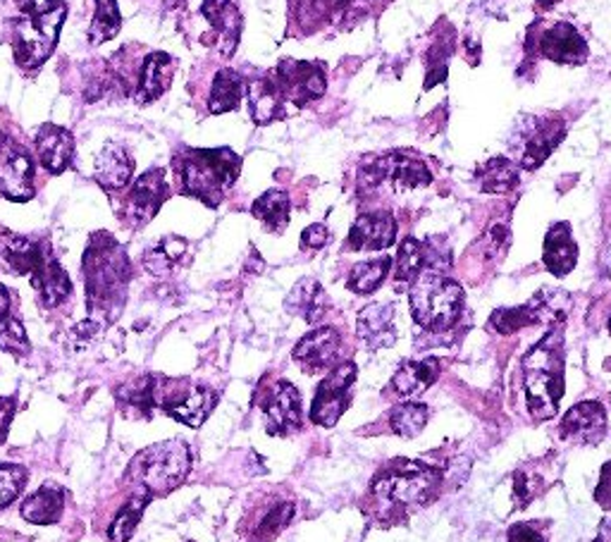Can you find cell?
<instances>
[{
  "label": "cell",
  "instance_id": "obj_1",
  "mask_svg": "<svg viewBox=\"0 0 611 542\" xmlns=\"http://www.w3.org/2000/svg\"><path fill=\"white\" fill-rule=\"evenodd\" d=\"M85 285L89 313L96 323L108 325L127 301L132 263L122 244L108 232H96L85 252Z\"/></svg>",
  "mask_w": 611,
  "mask_h": 542
},
{
  "label": "cell",
  "instance_id": "obj_2",
  "mask_svg": "<svg viewBox=\"0 0 611 542\" xmlns=\"http://www.w3.org/2000/svg\"><path fill=\"white\" fill-rule=\"evenodd\" d=\"M0 261L15 275L30 277L46 309H55L73 295V283L60 263L53 258L51 244L44 240L3 232L0 234Z\"/></svg>",
  "mask_w": 611,
  "mask_h": 542
},
{
  "label": "cell",
  "instance_id": "obj_3",
  "mask_svg": "<svg viewBox=\"0 0 611 542\" xmlns=\"http://www.w3.org/2000/svg\"><path fill=\"white\" fill-rule=\"evenodd\" d=\"M175 173L187 197L220 206L242 173V158L232 148H189L175 156Z\"/></svg>",
  "mask_w": 611,
  "mask_h": 542
},
{
  "label": "cell",
  "instance_id": "obj_4",
  "mask_svg": "<svg viewBox=\"0 0 611 542\" xmlns=\"http://www.w3.org/2000/svg\"><path fill=\"white\" fill-rule=\"evenodd\" d=\"M442 483V474L433 466L415 462H395L375 476L370 493L380 519L397 521L409 509L433 502Z\"/></svg>",
  "mask_w": 611,
  "mask_h": 542
},
{
  "label": "cell",
  "instance_id": "obj_5",
  "mask_svg": "<svg viewBox=\"0 0 611 542\" xmlns=\"http://www.w3.org/2000/svg\"><path fill=\"white\" fill-rule=\"evenodd\" d=\"M523 385L527 411L535 421H547L564 397V340L552 330L523 358Z\"/></svg>",
  "mask_w": 611,
  "mask_h": 542
},
{
  "label": "cell",
  "instance_id": "obj_6",
  "mask_svg": "<svg viewBox=\"0 0 611 542\" xmlns=\"http://www.w3.org/2000/svg\"><path fill=\"white\" fill-rule=\"evenodd\" d=\"M191 452L185 440H165L138 452L127 468V480L134 493L148 495L151 499L170 495L189 476Z\"/></svg>",
  "mask_w": 611,
  "mask_h": 542
},
{
  "label": "cell",
  "instance_id": "obj_7",
  "mask_svg": "<svg viewBox=\"0 0 611 542\" xmlns=\"http://www.w3.org/2000/svg\"><path fill=\"white\" fill-rule=\"evenodd\" d=\"M409 301L415 323L430 332H444L462 318L464 289L442 273L427 270L411 283Z\"/></svg>",
  "mask_w": 611,
  "mask_h": 542
},
{
  "label": "cell",
  "instance_id": "obj_8",
  "mask_svg": "<svg viewBox=\"0 0 611 542\" xmlns=\"http://www.w3.org/2000/svg\"><path fill=\"white\" fill-rule=\"evenodd\" d=\"M187 395V380L165 378V375L156 373L136 375V378L120 385L115 390L118 405L130 416H138V419H151V413L158 409L170 411Z\"/></svg>",
  "mask_w": 611,
  "mask_h": 542
},
{
  "label": "cell",
  "instance_id": "obj_9",
  "mask_svg": "<svg viewBox=\"0 0 611 542\" xmlns=\"http://www.w3.org/2000/svg\"><path fill=\"white\" fill-rule=\"evenodd\" d=\"M67 18L65 3L55 8L46 15H24L15 24V38H12V51L15 60L24 69H36L44 65L51 53L58 44V34L63 30V22Z\"/></svg>",
  "mask_w": 611,
  "mask_h": 542
},
{
  "label": "cell",
  "instance_id": "obj_10",
  "mask_svg": "<svg viewBox=\"0 0 611 542\" xmlns=\"http://www.w3.org/2000/svg\"><path fill=\"white\" fill-rule=\"evenodd\" d=\"M382 182H392L397 189H415L433 182V175H430L423 161L409 156V153L395 151L368 161L358 173L360 189H375Z\"/></svg>",
  "mask_w": 611,
  "mask_h": 542
},
{
  "label": "cell",
  "instance_id": "obj_11",
  "mask_svg": "<svg viewBox=\"0 0 611 542\" xmlns=\"http://www.w3.org/2000/svg\"><path fill=\"white\" fill-rule=\"evenodd\" d=\"M356 364L354 361H344V364L332 368L323 383L318 385L313 407H311V421L321 428H335L352 401V385L356 383Z\"/></svg>",
  "mask_w": 611,
  "mask_h": 542
},
{
  "label": "cell",
  "instance_id": "obj_12",
  "mask_svg": "<svg viewBox=\"0 0 611 542\" xmlns=\"http://www.w3.org/2000/svg\"><path fill=\"white\" fill-rule=\"evenodd\" d=\"M566 134V124L559 115H525L516 128V144L521 146V165L535 170L549 153L557 148Z\"/></svg>",
  "mask_w": 611,
  "mask_h": 542
},
{
  "label": "cell",
  "instance_id": "obj_13",
  "mask_svg": "<svg viewBox=\"0 0 611 542\" xmlns=\"http://www.w3.org/2000/svg\"><path fill=\"white\" fill-rule=\"evenodd\" d=\"M275 85L280 89L282 99L291 101L297 108L318 101L327 89L323 69L303 60H282L277 65Z\"/></svg>",
  "mask_w": 611,
  "mask_h": 542
},
{
  "label": "cell",
  "instance_id": "obj_14",
  "mask_svg": "<svg viewBox=\"0 0 611 542\" xmlns=\"http://www.w3.org/2000/svg\"><path fill=\"white\" fill-rule=\"evenodd\" d=\"M258 405L266 413V430L270 435H291L301 430V395L291 383L280 380L273 385Z\"/></svg>",
  "mask_w": 611,
  "mask_h": 542
},
{
  "label": "cell",
  "instance_id": "obj_15",
  "mask_svg": "<svg viewBox=\"0 0 611 542\" xmlns=\"http://www.w3.org/2000/svg\"><path fill=\"white\" fill-rule=\"evenodd\" d=\"M201 15L211 24V41H205L208 46L218 48L225 58H232L234 51L240 46L242 34V12L240 8L230 3V0H203Z\"/></svg>",
  "mask_w": 611,
  "mask_h": 542
},
{
  "label": "cell",
  "instance_id": "obj_16",
  "mask_svg": "<svg viewBox=\"0 0 611 542\" xmlns=\"http://www.w3.org/2000/svg\"><path fill=\"white\" fill-rule=\"evenodd\" d=\"M168 199V185H165V173L153 168L136 179L127 197V220L134 228H142L156 218L160 206Z\"/></svg>",
  "mask_w": 611,
  "mask_h": 542
},
{
  "label": "cell",
  "instance_id": "obj_17",
  "mask_svg": "<svg viewBox=\"0 0 611 542\" xmlns=\"http://www.w3.org/2000/svg\"><path fill=\"white\" fill-rule=\"evenodd\" d=\"M342 335L335 328H315L309 335H303L295 346V361L303 373H318L335 366L340 354Z\"/></svg>",
  "mask_w": 611,
  "mask_h": 542
},
{
  "label": "cell",
  "instance_id": "obj_18",
  "mask_svg": "<svg viewBox=\"0 0 611 542\" xmlns=\"http://www.w3.org/2000/svg\"><path fill=\"white\" fill-rule=\"evenodd\" d=\"M0 197L15 203L34 199V161L24 148L5 151L0 161Z\"/></svg>",
  "mask_w": 611,
  "mask_h": 542
},
{
  "label": "cell",
  "instance_id": "obj_19",
  "mask_svg": "<svg viewBox=\"0 0 611 542\" xmlns=\"http://www.w3.org/2000/svg\"><path fill=\"white\" fill-rule=\"evenodd\" d=\"M559 430L574 444H600L607 435V411L600 401H580L564 416Z\"/></svg>",
  "mask_w": 611,
  "mask_h": 542
},
{
  "label": "cell",
  "instance_id": "obj_20",
  "mask_svg": "<svg viewBox=\"0 0 611 542\" xmlns=\"http://www.w3.org/2000/svg\"><path fill=\"white\" fill-rule=\"evenodd\" d=\"M397 240V220L390 213H366L358 215L349 232L346 246L354 252H382Z\"/></svg>",
  "mask_w": 611,
  "mask_h": 542
},
{
  "label": "cell",
  "instance_id": "obj_21",
  "mask_svg": "<svg viewBox=\"0 0 611 542\" xmlns=\"http://www.w3.org/2000/svg\"><path fill=\"white\" fill-rule=\"evenodd\" d=\"M537 51L545 58L554 60V63H564V65H578L588 58V44L586 38L578 34V30L574 24L568 22H559L549 26V30L540 36L537 41Z\"/></svg>",
  "mask_w": 611,
  "mask_h": 542
},
{
  "label": "cell",
  "instance_id": "obj_22",
  "mask_svg": "<svg viewBox=\"0 0 611 542\" xmlns=\"http://www.w3.org/2000/svg\"><path fill=\"white\" fill-rule=\"evenodd\" d=\"M358 338L366 342L368 350H385L397 342L395 328V306L392 303H370L356 318Z\"/></svg>",
  "mask_w": 611,
  "mask_h": 542
},
{
  "label": "cell",
  "instance_id": "obj_23",
  "mask_svg": "<svg viewBox=\"0 0 611 542\" xmlns=\"http://www.w3.org/2000/svg\"><path fill=\"white\" fill-rule=\"evenodd\" d=\"M36 153L44 170L51 175H60L73 165L75 139L58 124H44L36 134Z\"/></svg>",
  "mask_w": 611,
  "mask_h": 542
},
{
  "label": "cell",
  "instance_id": "obj_24",
  "mask_svg": "<svg viewBox=\"0 0 611 542\" xmlns=\"http://www.w3.org/2000/svg\"><path fill=\"white\" fill-rule=\"evenodd\" d=\"M173 73H175V60L168 53L156 51V53L146 55L142 69H138V87H136L138 103L146 106V103L160 99V96L170 87Z\"/></svg>",
  "mask_w": 611,
  "mask_h": 542
},
{
  "label": "cell",
  "instance_id": "obj_25",
  "mask_svg": "<svg viewBox=\"0 0 611 542\" xmlns=\"http://www.w3.org/2000/svg\"><path fill=\"white\" fill-rule=\"evenodd\" d=\"M134 175V161L127 148L120 144H105L96 158V182L108 191H120L130 185Z\"/></svg>",
  "mask_w": 611,
  "mask_h": 542
},
{
  "label": "cell",
  "instance_id": "obj_26",
  "mask_svg": "<svg viewBox=\"0 0 611 542\" xmlns=\"http://www.w3.org/2000/svg\"><path fill=\"white\" fill-rule=\"evenodd\" d=\"M545 266L552 275L564 277L576 268V261H578V246L574 242V234L571 228H568V222H557L545 237Z\"/></svg>",
  "mask_w": 611,
  "mask_h": 542
},
{
  "label": "cell",
  "instance_id": "obj_27",
  "mask_svg": "<svg viewBox=\"0 0 611 542\" xmlns=\"http://www.w3.org/2000/svg\"><path fill=\"white\" fill-rule=\"evenodd\" d=\"M285 306L291 316H299L306 323L315 325L327 311V295L315 277H303L289 291Z\"/></svg>",
  "mask_w": 611,
  "mask_h": 542
},
{
  "label": "cell",
  "instance_id": "obj_28",
  "mask_svg": "<svg viewBox=\"0 0 611 542\" xmlns=\"http://www.w3.org/2000/svg\"><path fill=\"white\" fill-rule=\"evenodd\" d=\"M65 509V493L60 485L44 483L36 493L24 499L22 517L34 526H51L58 523Z\"/></svg>",
  "mask_w": 611,
  "mask_h": 542
},
{
  "label": "cell",
  "instance_id": "obj_29",
  "mask_svg": "<svg viewBox=\"0 0 611 542\" xmlns=\"http://www.w3.org/2000/svg\"><path fill=\"white\" fill-rule=\"evenodd\" d=\"M440 375V361L437 358H423V361H407L401 364L392 378V390L399 397H419L430 385L437 380Z\"/></svg>",
  "mask_w": 611,
  "mask_h": 542
},
{
  "label": "cell",
  "instance_id": "obj_30",
  "mask_svg": "<svg viewBox=\"0 0 611 542\" xmlns=\"http://www.w3.org/2000/svg\"><path fill=\"white\" fill-rule=\"evenodd\" d=\"M282 93L277 89L275 79L263 77L248 85V106H252V118L256 124H270L282 115Z\"/></svg>",
  "mask_w": 611,
  "mask_h": 542
},
{
  "label": "cell",
  "instance_id": "obj_31",
  "mask_svg": "<svg viewBox=\"0 0 611 542\" xmlns=\"http://www.w3.org/2000/svg\"><path fill=\"white\" fill-rule=\"evenodd\" d=\"M215 407H218L215 390H211V387H193V390H189V395L179 401L177 407L168 411V416L182 425L201 428V423H205V419L213 413Z\"/></svg>",
  "mask_w": 611,
  "mask_h": 542
},
{
  "label": "cell",
  "instance_id": "obj_32",
  "mask_svg": "<svg viewBox=\"0 0 611 542\" xmlns=\"http://www.w3.org/2000/svg\"><path fill=\"white\" fill-rule=\"evenodd\" d=\"M242 87L244 81L240 73H234V69H220L213 79L211 96H208V110H211L213 115L232 113L242 101Z\"/></svg>",
  "mask_w": 611,
  "mask_h": 542
},
{
  "label": "cell",
  "instance_id": "obj_33",
  "mask_svg": "<svg viewBox=\"0 0 611 542\" xmlns=\"http://www.w3.org/2000/svg\"><path fill=\"white\" fill-rule=\"evenodd\" d=\"M476 179L482 191L488 193H504L516 189L519 185V168L516 163H511L509 158L499 156V158H490L485 165H480Z\"/></svg>",
  "mask_w": 611,
  "mask_h": 542
},
{
  "label": "cell",
  "instance_id": "obj_34",
  "mask_svg": "<svg viewBox=\"0 0 611 542\" xmlns=\"http://www.w3.org/2000/svg\"><path fill=\"white\" fill-rule=\"evenodd\" d=\"M289 211H291V201L287 197V191L282 189L266 191L252 206L254 218H258L270 232H282L287 228Z\"/></svg>",
  "mask_w": 611,
  "mask_h": 542
},
{
  "label": "cell",
  "instance_id": "obj_35",
  "mask_svg": "<svg viewBox=\"0 0 611 542\" xmlns=\"http://www.w3.org/2000/svg\"><path fill=\"white\" fill-rule=\"evenodd\" d=\"M185 254H187V240L165 237L156 246H151L148 252L144 254V268L151 275L165 277V275L173 273V268L185 258Z\"/></svg>",
  "mask_w": 611,
  "mask_h": 542
},
{
  "label": "cell",
  "instance_id": "obj_36",
  "mask_svg": "<svg viewBox=\"0 0 611 542\" xmlns=\"http://www.w3.org/2000/svg\"><path fill=\"white\" fill-rule=\"evenodd\" d=\"M390 268L392 258L387 256L356 263L349 273V280H346V287L356 291V295H373V291L385 283V277L390 275Z\"/></svg>",
  "mask_w": 611,
  "mask_h": 542
},
{
  "label": "cell",
  "instance_id": "obj_37",
  "mask_svg": "<svg viewBox=\"0 0 611 542\" xmlns=\"http://www.w3.org/2000/svg\"><path fill=\"white\" fill-rule=\"evenodd\" d=\"M151 502H153V499L148 495L134 493L130 502L118 511V517L113 519V523H110V528H108L110 542H130V538L134 535L136 526H138V521H142L144 511Z\"/></svg>",
  "mask_w": 611,
  "mask_h": 542
},
{
  "label": "cell",
  "instance_id": "obj_38",
  "mask_svg": "<svg viewBox=\"0 0 611 542\" xmlns=\"http://www.w3.org/2000/svg\"><path fill=\"white\" fill-rule=\"evenodd\" d=\"M122 30V15L118 0H96V15L89 26V44L101 46L105 41L115 38Z\"/></svg>",
  "mask_w": 611,
  "mask_h": 542
},
{
  "label": "cell",
  "instance_id": "obj_39",
  "mask_svg": "<svg viewBox=\"0 0 611 542\" xmlns=\"http://www.w3.org/2000/svg\"><path fill=\"white\" fill-rule=\"evenodd\" d=\"M543 321V313H540L535 299L525 306H519V309H499L492 313L490 318V328L497 330L499 335H513L527 325H535Z\"/></svg>",
  "mask_w": 611,
  "mask_h": 542
},
{
  "label": "cell",
  "instance_id": "obj_40",
  "mask_svg": "<svg viewBox=\"0 0 611 542\" xmlns=\"http://www.w3.org/2000/svg\"><path fill=\"white\" fill-rule=\"evenodd\" d=\"M430 419V411L425 405H415V401H407V405L395 407L390 413V425L397 435L401 438H415L425 428Z\"/></svg>",
  "mask_w": 611,
  "mask_h": 542
},
{
  "label": "cell",
  "instance_id": "obj_41",
  "mask_svg": "<svg viewBox=\"0 0 611 542\" xmlns=\"http://www.w3.org/2000/svg\"><path fill=\"white\" fill-rule=\"evenodd\" d=\"M423 268H425V246L419 240L407 237L399 246L395 277L399 283H413L415 277L423 273Z\"/></svg>",
  "mask_w": 611,
  "mask_h": 542
},
{
  "label": "cell",
  "instance_id": "obj_42",
  "mask_svg": "<svg viewBox=\"0 0 611 542\" xmlns=\"http://www.w3.org/2000/svg\"><path fill=\"white\" fill-rule=\"evenodd\" d=\"M30 478L26 468L20 464H0V509L10 507L20 493L24 490V483Z\"/></svg>",
  "mask_w": 611,
  "mask_h": 542
},
{
  "label": "cell",
  "instance_id": "obj_43",
  "mask_svg": "<svg viewBox=\"0 0 611 542\" xmlns=\"http://www.w3.org/2000/svg\"><path fill=\"white\" fill-rule=\"evenodd\" d=\"M295 511H297V507L291 502H282V505L270 507V511L258 523V531H256L258 542L273 540L277 533H282L285 528L289 526V521L295 519Z\"/></svg>",
  "mask_w": 611,
  "mask_h": 542
},
{
  "label": "cell",
  "instance_id": "obj_44",
  "mask_svg": "<svg viewBox=\"0 0 611 542\" xmlns=\"http://www.w3.org/2000/svg\"><path fill=\"white\" fill-rule=\"evenodd\" d=\"M0 350L18 358L32 352L30 338H26V330L18 318H10V321H5V325L0 328Z\"/></svg>",
  "mask_w": 611,
  "mask_h": 542
},
{
  "label": "cell",
  "instance_id": "obj_45",
  "mask_svg": "<svg viewBox=\"0 0 611 542\" xmlns=\"http://www.w3.org/2000/svg\"><path fill=\"white\" fill-rule=\"evenodd\" d=\"M540 493V478L527 474V471H519L513 474V502L519 505V509H523L531 499Z\"/></svg>",
  "mask_w": 611,
  "mask_h": 542
},
{
  "label": "cell",
  "instance_id": "obj_46",
  "mask_svg": "<svg viewBox=\"0 0 611 542\" xmlns=\"http://www.w3.org/2000/svg\"><path fill=\"white\" fill-rule=\"evenodd\" d=\"M327 240H330L327 228L323 222H315V225H309L301 232V248H313V252H318V248H323L327 244Z\"/></svg>",
  "mask_w": 611,
  "mask_h": 542
},
{
  "label": "cell",
  "instance_id": "obj_47",
  "mask_svg": "<svg viewBox=\"0 0 611 542\" xmlns=\"http://www.w3.org/2000/svg\"><path fill=\"white\" fill-rule=\"evenodd\" d=\"M99 330H101V323H96L93 318H89V321L79 323L73 332H69V340L77 342L75 346L77 350H81V346H87L96 335H99Z\"/></svg>",
  "mask_w": 611,
  "mask_h": 542
},
{
  "label": "cell",
  "instance_id": "obj_48",
  "mask_svg": "<svg viewBox=\"0 0 611 542\" xmlns=\"http://www.w3.org/2000/svg\"><path fill=\"white\" fill-rule=\"evenodd\" d=\"M507 542H545V538L533 523H519L509 531Z\"/></svg>",
  "mask_w": 611,
  "mask_h": 542
},
{
  "label": "cell",
  "instance_id": "obj_49",
  "mask_svg": "<svg viewBox=\"0 0 611 542\" xmlns=\"http://www.w3.org/2000/svg\"><path fill=\"white\" fill-rule=\"evenodd\" d=\"M24 15H46V12L60 8L63 0H18Z\"/></svg>",
  "mask_w": 611,
  "mask_h": 542
},
{
  "label": "cell",
  "instance_id": "obj_50",
  "mask_svg": "<svg viewBox=\"0 0 611 542\" xmlns=\"http://www.w3.org/2000/svg\"><path fill=\"white\" fill-rule=\"evenodd\" d=\"M595 499L602 509L611 511V462L602 468V478H600V485H597V490H595Z\"/></svg>",
  "mask_w": 611,
  "mask_h": 542
},
{
  "label": "cell",
  "instance_id": "obj_51",
  "mask_svg": "<svg viewBox=\"0 0 611 542\" xmlns=\"http://www.w3.org/2000/svg\"><path fill=\"white\" fill-rule=\"evenodd\" d=\"M12 416H15V399L12 397L0 399V444H3L8 438Z\"/></svg>",
  "mask_w": 611,
  "mask_h": 542
},
{
  "label": "cell",
  "instance_id": "obj_52",
  "mask_svg": "<svg viewBox=\"0 0 611 542\" xmlns=\"http://www.w3.org/2000/svg\"><path fill=\"white\" fill-rule=\"evenodd\" d=\"M10 316V291L5 289V285H0V323L8 321Z\"/></svg>",
  "mask_w": 611,
  "mask_h": 542
},
{
  "label": "cell",
  "instance_id": "obj_53",
  "mask_svg": "<svg viewBox=\"0 0 611 542\" xmlns=\"http://www.w3.org/2000/svg\"><path fill=\"white\" fill-rule=\"evenodd\" d=\"M554 3H559V0H537L540 8H552Z\"/></svg>",
  "mask_w": 611,
  "mask_h": 542
},
{
  "label": "cell",
  "instance_id": "obj_54",
  "mask_svg": "<svg viewBox=\"0 0 611 542\" xmlns=\"http://www.w3.org/2000/svg\"><path fill=\"white\" fill-rule=\"evenodd\" d=\"M5 144H8V139H5V134H3V132H0V153H3Z\"/></svg>",
  "mask_w": 611,
  "mask_h": 542
},
{
  "label": "cell",
  "instance_id": "obj_55",
  "mask_svg": "<svg viewBox=\"0 0 611 542\" xmlns=\"http://www.w3.org/2000/svg\"><path fill=\"white\" fill-rule=\"evenodd\" d=\"M609 330H611V323H609Z\"/></svg>",
  "mask_w": 611,
  "mask_h": 542
}]
</instances>
